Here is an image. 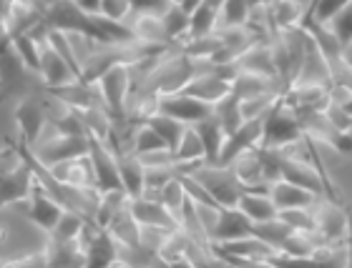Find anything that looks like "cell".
I'll use <instances>...</instances> for the list:
<instances>
[{"instance_id": "obj_1", "label": "cell", "mask_w": 352, "mask_h": 268, "mask_svg": "<svg viewBox=\"0 0 352 268\" xmlns=\"http://www.w3.org/2000/svg\"><path fill=\"white\" fill-rule=\"evenodd\" d=\"M302 141H305V131L297 121V113L285 103V95H279L277 103L272 106V110L264 118V133L259 148L279 153L302 143Z\"/></svg>"}, {"instance_id": "obj_2", "label": "cell", "mask_w": 352, "mask_h": 268, "mask_svg": "<svg viewBox=\"0 0 352 268\" xmlns=\"http://www.w3.org/2000/svg\"><path fill=\"white\" fill-rule=\"evenodd\" d=\"M43 25L48 30H58L71 38H83V40H94V43L103 45V36L98 33L96 23L88 15H83L76 8V3H45Z\"/></svg>"}, {"instance_id": "obj_3", "label": "cell", "mask_w": 352, "mask_h": 268, "mask_svg": "<svg viewBox=\"0 0 352 268\" xmlns=\"http://www.w3.org/2000/svg\"><path fill=\"white\" fill-rule=\"evenodd\" d=\"M133 66L129 63H116V66L106 71L98 80V93L103 98V106L111 113L116 123H126V106L133 93Z\"/></svg>"}, {"instance_id": "obj_4", "label": "cell", "mask_w": 352, "mask_h": 268, "mask_svg": "<svg viewBox=\"0 0 352 268\" xmlns=\"http://www.w3.org/2000/svg\"><path fill=\"white\" fill-rule=\"evenodd\" d=\"M33 181L36 175L13 145V153L0 158V208H6L10 203H28Z\"/></svg>"}, {"instance_id": "obj_5", "label": "cell", "mask_w": 352, "mask_h": 268, "mask_svg": "<svg viewBox=\"0 0 352 268\" xmlns=\"http://www.w3.org/2000/svg\"><path fill=\"white\" fill-rule=\"evenodd\" d=\"M184 173H191L201 186L206 188V193L219 203V208H236L239 206V198L247 193L242 188V183L236 181V175L232 168H219V166H197L191 171H184Z\"/></svg>"}, {"instance_id": "obj_6", "label": "cell", "mask_w": 352, "mask_h": 268, "mask_svg": "<svg viewBox=\"0 0 352 268\" xmlns=\"http://www.w3.org/2000/svg\"><path fill=\"white\" fill-rule=\"evenodd\" d=\"M43 166H58L66 160L86 158L88 156V138L86 136H63V133L53 131V136L41 138L36 148H30Z\"/></svg>"}, {"instance_id": "obj_7", "label": "cell", "mask_w": 352, "mask_h": 268, "mask_svg": "<svg viewBox=\"0 0 352 268\" xmlns=\"http://www.w3.org/2000/svg\"><path fill=\"white\" fill-rule=\"evenodd\" d=\"M317 233L324 239L327 246H345L347 233H350V206H338L327 198L317 203L315 208Z\"/></svg>"}, {"instance_id": "obj_8", "label": "cell", "mask_w": 352, "mask_h": 268, "mask_svg": "<svg viewBox=\"0 0 352 268\" xmlns=\"http://www.w3.org/2000/svg\"><path fill=\"white\" fill-rule=\"evenodd\" d=\"M15 125H18V141L28 148H36L38 141L43 138L45 125H48V113H45V101L41 98H23L13 110Z\"/></svg>"}, {"instance_id": "obj_9", "label": "cell", "mask_w": 352, "mask_h": 268, "mask_svg": "<svg viewBox=\"0 0 352 268\" xmlns=\"http://www.w3.org/2000/svg\"><path fill=\"white\" fill-rule=\"evenodd\" d=\"M88 158H91V168H94V181L98 193H111V191H124L121 186V175H118L116 156L109 145L98 143L94 138H88Z\"/></svg>"}, {"instance_id": "obj_10", "label": "cell", "mask_w": 352, "mask_h": 268, "mask_svg": "<svg viewBox=\"0 0 352 268\" xmlns=\"http://www.w3.org/2000/svg\"><path fill=\"white\" fill-rule=\"evenodd\" d=\"M294 113H297V121H300L302 131L307 138H312L315 143H327L335 151L352 156V136L335 131L322 113H312V110H294Z\"/></svg>"}, {"instance_id": "obj_11", "label": "cell", "mask_w": 352, "mask_h": 268, "mask_svg": "<svg viewBox=\"0 0 352 268\" xmlns=\"http://www.w3.org/2000/svg\"><path fill=\"white\" fill-rule=\"evenodd\" d=\"M33 36H36L38 43H41V80H43L45 90L68 86V83L78 80L74 75V71L66 66V60L60 58L58 53L51 48L48 38H45V25H41V28L33 30Z\"/></svg>"}, {"instance_id": "obj_12", "label": "cell", "mask_w": 352, "mask_h": 268, "mask_svg": "<svg viewBox=\"0 0 352 268\" xmlns=\"http://www.w3.org/2000/svg\"><path fill=\"white\" fill-rule=\"evenodd\" d=\"M66 208L60 206L56 198L48 193V191L41 186L38 181H33V191H30L28 198V208H25V216L30 218V223H36L43 233L51 236L53 228L58 226V221L63 218Z\"/></svg>"}, {"instance_id": "obj_13", "label": "cell", "mask_w": 352, "mask_h": 268, "mask_svg": "<svg viewBox=\"0 0 352 268\" xmlns=\"http://www.w3.org/2000/svg\"><path fill=\"white\" fill-rule=\"evenodd\" d=\"M159 113L174 118V121L184 123L186 128H194V125H199L201 121H206V118L212 116L214 108L186 93H176V95H164L162 101H159Z\"/></svg>"}, {"instance_id": "obj_14", "label": "cell", "mask_w": 352, "mask_h": 268, "mask_svg": "<svg viewBox=\"0 0 352 268\" xmlns=\"http://www.w3.org/2000/svg\"><path fill=\"white\" fill-rule=\"evenodd\" d=\"M83 241H86V268H111L121 256V248L113 241V236L96 223L86 226Z\"/></svg>"}, {"instance_id": "obj_15", "label": "cell", "mask_w": 352, "mask_h": 268, "mask_svg": "<svg viewBox=\"0 0 352 268\" xmlns=\"http://www.w3.org/2000/svg\"><path fill=\"white\" fill-rule=\"evenodd\" d=\"M264 118H267V116H264ZM264 118L244 121L242 128L227 138L224 151H221V158H219V168H229L236 156H242V153H247V151H254V148H259V145H262Z\"/></svg>"}, {"instance_id": "obj_16", "label": "cell", "mask_w": 352, "mask_h": 268, "mask_svg": "<svg viewBox=\"0 0 352 268\" xmlns=\"http://www.w3.org/2000/svg\"><path fill=\"white\" fill-rule=\"evenodd\" d=\"M45 95L60 101L63 106L76 110V113H86V110L96 108V106H103V98H101V93H98V88L86 86L81 80H74V83L60 86V88H51V90H45ZM103 108H106V106H103Z\"/></svg>"}, {"instance_id": "obj_17", "label": "cell", "mask_w": 352, "mask_h": 268, "mask_svg": "<svg viewBox=\"0 0 352 268\" xmlns=\"http://www.w3.org/2000/svg\"><path fill=\"white\" fill-rule=\"evenodd\" d=\"M252 236V221L244 216L239 208H221L217 213V223H214L209 241L212 243H232V241H242Z\"/></svg>"}, {"instance_id": "obj_18", "label": "cell", "mask_w": 352, "mask_h": 268, "mask_svg": "<svg viewBox=\"0 0 352 268\" xmlns=\"http://www.w3.org/2000/svg\"><path fill=\"white\" fill-rule=\"evenodd\" d=\"M129 208H131L133 218L139 226H146V228H159V231H182V223L179 218H174L169 210L164 208L159 201H148V198H136V201H129Z\"/></svg>"}, {"instance_id": "obj_19", "label": "cell", "mask_w": 352, "mask_h": 268, "mask_svg": "<svg viewBox=\"0 0 352 268\" xmlns=\"http://www.w3.org/2000/svg\"><path fill=\"white\" fill-rule=\"evenodd\" d=\"M43 13H45V3H10V10H8V21L6 28L10 33V38H21L30 36L36 28L43 25Z\"/></svg>"}, {"instance_id": "obj_20", "label": "cell", "mask_w": 352, "mask_h": 268, "mask_svg": "<svg viewBox=\"0 0 352 268\" xmlns=\"http://www.w3.org/2000/svg\"><path fill=\"white\" fill-rule=\"evenodd\" d=\"M113 156H116V166H118V175H121L124 193L129 196V201H136V198L144 196L146 166L131 151H121V153H113Z\"/></svg>"}, {"instance_id": "obj_21", "label": "cell", "mask_w": 352, "mask_h": 268, "mask_svg": "<svg viewBox=\"0 0 352 268\" xmlns=\"http://www.w3.org/2000/svg\"><path fill=\"white\" fill-rule=\"evenodd\" d=\"M312 3H267L274 33H294L302 30V23L309 15Z\"/></svg>"}, {"instance_id": "obj_22", "label": "cell", "mask_w": 352, "mask_h": 268, "mask_svg": "<svg viewBox=\"0 0 352 268\" xmlns=\"http://www.w3.org/2000/svg\"><path fill=\"white\" fill-rule=\"evenodd\" d=\"M232 93L239 101H250V98H262V95H282L277 78H267L257 73H236L232 80Z\"/></svg>"}, {"instance_id": "obj_23", "label": "cell", "mask_w": 352, "mask_h": 268, "mask_svg": "<svg viewBox=\"0 0 352 268\" xmlns=\"http://www.w3.org/2000/svg\"><path fill=\"white\" fill-rule=\"evenodd\" d=\"M270 198L279 213H282V210H294V208H315L317 203L322 201V198L315 196V193L302 191V188H297V186H292V183H285V181L272 183Z\"/></svg>"}, {"instance_id": "obj_24", "label": "cell", "mask_w": 352, "mask_h": 268, "mask_svg": "<svg viewBox=\"0 0 352 268\" xmlns=\"http://www.w3.org/2000/svg\"><path fill=\"white\" fill-rule=\"evenodd\" d=\"M232 66L236 68V73H257V75H267V78H277L274 60H272V51H270V40H257Z\"/></svg>"}, {"instance_id": "obj_25", "label": "cell", "mask_w": 352, "mask_h": 268, "mask_svg": "<svg viewBox=\"0 0 352 268\" xmlns=\"http://www.w3.org/2000/svg\"><path fill=\"white\" fill-rule=\"evenodd\" d=\"M48 268H86V241L76 239L68 243H45Z\"/></svg>"}, {"instance_id": "obj_26", "label": "cell", "mask_w": 352, "mask_h": 268, "mask_svg": "<svg viewBox=\"0 0 352 268\" xmlns=\"http://www.w3.org/2000/svg\"><path fill=\"white\" fill-rule=\"evenodd\" d=\"M51 173L56 181L66 183L71 188H96L94 181V168H91V158H76L51 166Z\"/></svg>"}, {"instance_id": "obj_27", "label": "cell", "mask_w": 352, "mask_h": 268, "mask_svg": "<svg viewBox=\"0 0 352 268\" xmlns=\"http://www.w3.org/2000/svg\"><path fill=\"white\" fill-rule=\"evenodd\" d=\"M194 131L199 133L201 143H204V166H219L221 151H224V143H227V133H224L219 121L214 118V113L199 125H194Z\"/></svg>"}, {"instance_id": "obj_28", "label": "cell", "mask_w": 352, "mask_h": 268, "mask_svg": "<svg viewBox=\"0 0 352 268\" xmlns=\"http://www.w3.org/2000/svg\"><path fill=\"white\" fill-rule=\"evenodd\" d=\"M219 8L221 3H199V8L189 18V38L186 40H201V38L214 36L217 25H219Z\"/></svg>"}, {"instance_id": "obj_29", "label": "cell", "mask_w": 352, "mask_h": 268, "mask_svg": "<svg viewBox=\"0 0 352 268\" xmlns=\"http://www.w3.org/2000/svg\"><path fill=\"white\" fill-rule=\"evenodd\" d=\"M81 121L86 138H94V141H98L103 145H109V141L116 133V121L111 118V113L103 106H96V108L81 113Z\"/></svg>"}, {"instance_id": "obj_30", "label": "cell", "mask_w": 352, "mask_h": 268, "mask_svg": "<svg viewBox=\"0 0 352 268\" xmlns=\"http://www.w3.org/2000/svg\"><path fill=\"white\" fill-rule=\"evenodd\" d=\"M214 251L227 254L232 258H242V261H267L272 256V248L262 241H257L254 236L242 241H232V243H212Z\"/></svg>"}, {"instance_id": "obj_31", "label": "cell", "mask_w": 352, "mask_h": 268, "mask_svg": "<svg viewBox=\"0 0 352 268\" xmlns=\"http://www.w3.org/2000/svg\"><path fill=\"white\" fill-rule=\"evenodd\" d=\"M236 208L242 210L252 223H262V221H272V218L279 216V210L274 208L270 193H254V191H247V193L239 198V206H236Z\"/></svg>"}, {"instance_id": "obj_32", "label": "cell", "mask_w": 352, "mask_h": 268, "mask_svg": "<svg viewBox=\"0 0 352 268\" xmlns=\"http://www.w3.org/2000/svg\"><path fill=\"white\" fill-rule=\"evenodd\" d=\"M214 118L219 121L221 128H224V133H227V138H229L232 133H236L244 125L242 101H239V98H236L234 93H229L227 98H224V101L214 106Z\"/></svg>"}, {"instance_id": "obj_33", "label": "cell", "mask_w": 352, "mask_h": 268, "mask_svg": "<svg viewBox=\"0 0 352 268\" xmlns=\"http://www.w3.org/2000/svg\"><path fill=\"white\" fill-rule=\"evenodd\" d=\"M292 233V228L282 221V218H272V221H262V223H252V236L262 243L272 248V251H279V246L287 241V236Z\"/></svg>"}, {"instance_id": "obj_34", "label": "cell", "mask_w": 352, "mask_h": 268, "mask_svg": "<svg viewBox=\"0 0 352 268\" xmlns=\"http://www.w3.org/2000/svg\"><path fill=\"white\" fill-rule=\"evenodd\" d=\"M162 151H169L166 143H164L162 138L156 136V131L151 125H136L131 133V153L133 156H139V158H146V156H154V153H162Z\"/></svg>"}, {"instance_id": "obj_35", "label": "cell", "mask_w": 352, "mask_h": 268, "mask_svg": "<svg viewBox=\"0 0 352 268\" xmlns=\"http://www.w3.org/2000/svg\"><path fill=\"white\" fill-rule=\"evenodd\" d=\"M45 38H48V43L56 53H58L60 58L66 60V66L74 71V75L81 80V58H78V53H76V45H74V38L66 36V33H58V30H48L45 28Z\"/></svg>"}, {"instance_id": "obj_36", "label": "cell", "mask_w": 352, "mask_h": 268, "mask_svg": "<svg viewBox=\"0 0 352 268\" xmlns=\"http://www.w3.org/2000/svg\"><path fill=\"white\" fill-rule=\"evenodd\" d=\"M146 125H151V128H154L156 136L162 138V141L166 143V148H169L171 153H174L176 148H179L184 133H186V125L179 123V121H174V118H169V116H162V113H156V116L148 118Z\"/></svg>"}, {"instance_id": "obj_37", "label": "cell", "mask_w": 352, "mask_h": 268, "mask_svg": "<svg viewBox=\"0 0 352 268\" xmlns=\"http://www.w3.org/2000/svg\"><path fill=\"white\" fill-rule=\"evenodd\" d=\"M164 21V28H166V36H169L171 45H179L186 43V38H189V15L184 13L182 5L179 3H171L169 10L162 15Z\"/></svg>"}, {"instance_id": "obj_38", "label": "cell", "mask_w": 352, "mask_h": 268, "mask_svg": "<svg viewBox=\"0 0 352 268\" xmlns=\"http://www.w3.org/2000/svg\"><path fill=\"white\" fill-rule=\"evenodd\" d=\"M250 3H242V0H229V3H221L219 8V25L217 30H239L247 28L250 23Z\"/></svg>"}, {"instance_id": "obj_39", "label": "cell", "mask_w": 352, "mask_h": 268, "mask_svg": "<svg viewBox=\"0 0 352 268\" xmlns=\"http://www.w3.org/2000/svg\"><path fill=\"white\" fill-rule=\"evenodd\" d=\"M88 221L86 218H81L78 213H71V210H66L63 213V218L58 221V226L53 228V233L48 236V241L51 243H68V241H76L81 239L83 231H86Z\"/></svg>"}, {"instance_id": "obj_40", "label": "cell", "mask_w": 352, "mask_h": 268, "mask_svg": "<svg viewBox=\"0 0 352 268\" xmlns=\"http://www.w3.org/2000/svg\"><path fill=\"white\" fill-rule=\"evenodd\" d=\"M13 48L18 53L21 63L25 66V71H33L36 75H41V43L38 38L30 33V36H21L13 40Z\"/></svg>"}, {"instance_id": "obj_41", "label": "cell", "mask_w": 352, "mask_h": 268, "mask_svg": "<svg viewBox=\"0 0 352 268\" xmlns=\"http://www.w3.org/2000/svg\"><path fill=\"white\" fill-rule=\"evenodd\" d=\"M126 203H129V196H126L124 191H111V193H103L101 201H98V210H96L94 223L98 226V228H109L111 218L116 216Z\"/></svg>"}, {"instance_id": "obj_42", "label": "cell", "mask_w": 352, "mask_h": 268, "mask_svg": "<svg viewBox=\"0 0 352 268\" xmlns=\"http://www.w3.org/2000/svg\"><path fill=\"white\" fill-rule=\"evenodd\" d=\"M159 203L169 210L171 216L179 218V223H182V210H184V203H186V191H184V183H182V178H179V173L164 186L162 196H159Z\"/></svg>"}, {"instance_id": "obj_43", "label": "cell", "mask_w": 352, "mask_h": 268, "mask_svg": "<svg viewBox=\"0 0 352 268\" xmlns=\"http://www.w3.org/2000/svg\"><path fill=\"white\" fill-rule=\"evenodd\" d=\"M279 218L285 221L292 231L297 233H315L317 223H315V210L312 208H294V210H282Z\"/></svg>"}, {"instance_id": "obj_44", "label": "cell", "mask_w": 352, "mask_h": 268, "mask_svg": "<svg viewBox=\"0 0 352 268\" xmlns=\"http://www.w3.org/2000/svg\"><path fill=\"white\" fill-rule=\"evenodd\" d=\"M345 3L347 0H322V3H312V5H309V21L327 28V25L340 15V10L345 8Z\"/></svg>"}, {"instance_id": "obj_45", "label": "cell", "mask_w": 352, "mask_h": 268, "mask_svg": "<svg viewBox=\"0 0 352 268\" xmlns=\"http://www.w3.org/2000/svg\"><path fill=\"white\" fill-rule=\"evenodd\" d=\"M327 28L332 30V36L338 38V43L342 48H352V3H345V8L340 10V15Z\"/></svg>"}, {"instance_id": "obj_46", "label": "cell", "mask_w": 352, "mask_h": 268, "mask_svg": "<svg viewBox=\"0 0 352 268\" xmlns=\"http://www.w3.org/2000/svg\"><path fill=\"white\" fill-rule=\"evenodd\" d=\"M101 15L113 23L129 25L133 15V3H129V0H101Z\"/></svg>"}, {"instance_id": "obj_47", "label": "cell", "mask_w": 352, "mask_h": 268, "mask_svg": "<svg viewBox=\"0 0 352 268\" xmlns=\"http://www.w3.org/2000/svg\"><path fill=\"white\" fill-rule=\"evenodd\" d=\"M322 116L327 118V123H330L335 131L352 136V113L347 108H340L335 103H327V108H324Z\"/></svg>"}, {"instance_id": "obj_48", "label": "cell", "mask_w": 352, "mask_h": 268, "mask_svg": "<svg viewBox=\"0 0 352 268\" xmlns=\"http://www.w3.org/2000/svg\"><path fill=\"white\" fill-rule=\"evenodd\" d=\"M267 263L272 268H320L315 258H294V256H287L282 251H272Z\"/></svg>"}, {"instance_id": "obj_49", "label": "cell", "mask_w": 352, "mask_h": 268, "mask_svg": "<svg viewBox=\"0 0 352 268\" xmlns=\"http://www.w3.org/2000/svg\"><path fill=\"white\" fill-rule=\"evenodd\" d=\"M10 51H13V38H10L6 25H0V60L6 58Z\"/></svg>"}, {"instance_id": "obj_50", "label": "cell", "mask_w": 352, "mask_h": 268, "mask_svg": "<svg viewBox=\"0 0 352 268\" xmlns=\"http://www.w3.org/2000/svg\"><path fill=\"white\" fill-rule=\"evenodd\" d=\"M162 268H194V263L189 258H182V261H174V263H162Z\"/></svg>"}, {"instance_id": "obj_51", "label": "cell", "mask_w": 352, "mask_h": 268, "mask_svg": "<svg viewBox=\"0 0 352 268\" xmlns=\"http://www.w3.org/2000/svg\"><path fill=\"white\" fill-rule=\"evenodd\" d=\"M111 268H136V266H133L131 261H126V258H121V256H118V258L113 261V266H111Z\"/></svg>"}, {"instance_id": "obj_52", "label": "cell", "mask_w": 352, "mask_h": 268, "mask_svg": "<svg viewBox=\"0 0 352 268\" xmlns=\"http://www.w3.org/2000/svg\"><path fill=\"white\" fill-rule=\"evenodd\" d=\"M10 153H13V143L0 145V158H6V156H10Z\"/></svg>"}, {"instance_id": "obj_53", "label": "cell", "mask_w": 352, "mask_h": 268, "mask_svg": "<svg viewBox=\"0 0 352 268\" xmlns=\"http://www.w3.org/2000/svg\"><path fill=\"white\" fill-rule=\"evenodd\" d=\"M0 268H10V258H8V261H3V258H0Z\"/></svg>"}, {"instance_id": "obj_54", "label": "cell", "mask_w": 352, "mask_h": 268, "mask_svg": "<svg viewBox=\"0 0 352 268\" xmlns=\"http://www.w3.org/2000/svg\"><path fill=\"white\" fill-rule=\"evenodd\" d=\"M347 110H350V113H352V103H350V108H347Z\"/></svg>"}]
</instances>
